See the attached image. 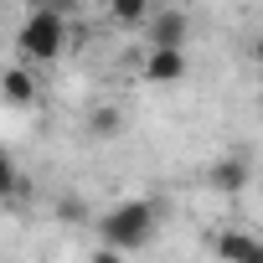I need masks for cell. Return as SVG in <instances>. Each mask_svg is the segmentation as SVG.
Segmentation results:
<instances>
[{
  "label": "cell",
  "mask_w": 263,
  "mask_h": 263,
  "mask_svg": "<svg viewBox=\"0 0 263 263\" xmlns=\"http://www.w3.org/2000/svg\"><path fill=\"white\" fill-rule=\"evenodd\" d=\"M21 57L31 62V67H47V62H57L62 57V47H67V21H62V11H52V6H42V11H31L26 16V26H21Z\"/></svg>",
  "instance_id": "obj_2"
},
{
  "label": "cell",
  "mask_w": 263,
  "mask_h": 263,
  "mask_svg": "<svg viewBox=\"0 0 263 263\" xmlns=\"http://www.w3.org/2000/svg\"><path fill=\"white\" fill-rule=\"evenodd\" d=\"M248 176H253V171H248V160H242V155H222L217 165H206V186H212V191H222V196H237V191L248 186Z\"/></svg>",
  "instance_id": "obj_4"
},
{
  "label": "cell",
  "mask_w": 263,
  "mask_h": 263,
  "mask_svg": "<svg viewBox=\"0 0 263 263\" xmlns=\"http://www.w3.org/2000/svg\"><path fill=\"white\" fill-rule=\"evenodd\" d=\"M217 263H263V237L248 227L217 232Z\"/></svg>",
  "instance_id": "obj_3"
},
{
  "label": "cell",
  "mask_w": 263,
  "mask_h": 263,
  "mask_svg": "<svg viewBox=\"0 0 263 263\" xmlns=\"http://www.w3.org/2000/svg\"><path fill=\"white\" fill-rule=\"evenodd\" d=\"M31 98H36L31 67H11V72H6V103H11V108H26Z\"/></svg>",
  "instance_id": "obj_7"
},
{
  "label": "cell",
  "mask_w": 263,
  "mask_h": 263,
  "mask_svg": "<svg viewBox=\"0 0 263 263\" xmlns=\"http://www.w3.org/2000/svg\"><path fill=\"white\" fill-rule=\"evenodd\" d=\"M150 6H155V0H114V16L135 26V21H145V16H150Z\"/></svg>",
  "instance_id": "obj_8"
},
{
  "label": "cell",
  "mask_w": 263,
  "mask_h": 263,
  "mask_svg": "<svg viewBox=\"0 0 263 263\" xmlns=\"http://www.w3.org/2000/svg\"><path fill=\"white\" fill-rule=\"evenodd\" d=\"M186 78V52H160L150 47L145 57V83H181Z\"/></svg>",
  "instance_id": "obj_6"
},
{
  "label": "cell",
  "mask_w": 263,
  "mask_h": 263,
  "mask_svg": "<svg viewBox=\"0 0 263 263\" xmlns=\"http://www.w3.org/2000/svg\"><path fill=\"white\" fill-rule=\"evenodd\" d=\"M145 31H150V47H160V52H181V42H186V16H181V11H155Z\"/></svg>",
  "instance_id": "obj_5"
},
{
  "label": "cell",
  "mask_w": 263,
  "mask_h": 263,
  "mask_svg": "<svg viewBox=\"0 0 263 263\" xmlns=\"http://www.w3.org/2000/svg\"><path fill=\"white\" fill-rule=\"evenodd\" d=\"M155 227H160V206H155L150 196H124V201H114V206L98 217V242H103L108 253L129 258V253L150 248Z\"/></svg>",
  "instance_id": "obj_1"
},
{
  "label": "cell",
  "mask_w": 263,
  "mask_h": 263,
  "mask_svg": "<svg viewBox=\"0 0 263 263\" xmlns=\"http://www.w3.org/2000/svg\"><path fill=\"white\" fill-rule=\"evenodd\" d=\"M253 62H258V72H263V36L253 42Z\"/></svg>",
  "instance_id": "obj_9"
}]
</instances>
